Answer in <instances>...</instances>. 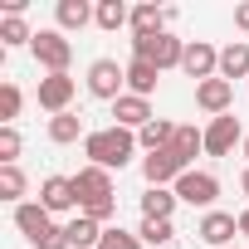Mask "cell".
I'll list each match as a JSON object with an SVG mask.
<instances>
[{"label":"cell","mask_w":249,"mask_h":249,"mask_svg":"<svg viewBox=\"0 0 249 249\" xmlns=\"http://www.w3.org/2000/svg\"><path fill=\"white\" fill-rule=\"evenodd\" d=\"M137 152H142V147H137V132H127V127H98V132L83 137L88 166H103V171H122Z\"/></svg>","instance_id":"1"},{"label":"cell","mask_w":249,"mask_h":249,"mask_svg":"<svg viewBox=\"0 0 249 249\" xmlns=\"http://www.w3.org/2000/svg\"><path fill=\"white\" fill-rule=\"evenodd\" d=\"M73 186H78V215H93L98 225H107L112 210H117V200H112V171H103V166H78Z\"/></svg>","instance_id":"2"},{"label":"cell","mask_w":249,"mask_h":249,"mask_svg":"<svg viewBox=\"0 0 249 249\" xmlns=\"http://www.w3.org/2000/svg\"><path fill=\"white\" fill-rule=\"evenodd\" d=\"M132 59H152L161 73L166 69H181V59H186V39H176V35H132Z\"/></svg>","instance_id":"3"},{"label":"cell","mask_w":249,"mask_h":249,"mask_svg":"<svg viewBox=\"0 0 249 249\" xmlns=\"http://www.w3.org/2000/svg\"><path fill=\"white\" fill-rule=\"evenodd\" d=\"M35 64L44 73H69V59H73V44L64 30H35V44H30Z\"/></svg>","instance_id":"4"},{"label":"cell","mask_w":249,"mask_h":249,"mask_svg":"<svg viewBox=\"0 0 249 249\" xmlns=\"http://www.w3.org/2000/svg\"><path fill=\"white\" fill-rule=\"evenodd\" d=\"M83 83H88V93H93V98L117 103L122 93H127V64H117V59H93Z\"/></svg>","instance_id":"5"},{"label":"cell","mask_w":249,"mask_h":249,"mask_svg":"<svg viewBox=\"0 0 249 249\" xmlns=\"http://www.w3.org/2000/svg\"><path fill=\"white\" fill-rule=\"evenodd\" d=\"M171 191H176L181 205H196V210H215V200H220V181H215L210 171H196V166H191Z\"/></svg>","instance_id":"6"},{"label":"cell","mask_w":249,"mask_h":249,"mask_svg":"<svg viewBox=\"0 0 249 249\" xmlns=\"http://www.w3.org/2000/svg\"><path fill=\"white\" fill-rule=\"evenodd\" d=\"M244 127H239V117L225 112V117H210L205 122V157H230L234 147H244Z\"/></svg>","instance_id":"7"},{"label":"cell","mask_w":249,"mask_h":249,"mask_svg":"<svg viewBox=\"0 0 249 249\" xmlns=\"http://www.w3.org/2000/svg\"><path fill=\"white\" fill-rule=\"evenodd\" d=\"M186 171H191V161H186V157H181L176 147L142 157V176H147V186H176V181H181Z\"/></svg>","instance_id":"8"},{"label":"cell","mask_w":249,"mask_h":249,"mask_svg":"<svg viewBox=\"0 0 249 249\" xmlns=\"http://www.w3.org/2000/svg\"><path fill=\"white\" fill-rule=\"evenodd\" d=\"M39 205L49 215H78V186H73V176H44L39 181Z\"/></svg>","instance_id":"9"},{"label":"cell","mask_w":249,"mask_h":249,"mask_svg":"<svg viewBox=\"0 0 249 249\" xmlns=\"http://www.w3.org/2000/svg\"><path fill=\"white\" fill-rule=\"evenodd\" d=\"M186 78L205 83V78H220V49L210 39H186V59H181Z\"/></svg>","instance_id":"10"},{"label":"cell","mask_w":249,"mask_h":249,"mask_svg":"<svg viewBox=\"0 0 249 249\" xmlns=\"http://www.w3.org/2000/svg\"><path fill=\"white\" fill-rule=\"evenodd\" d=\"M73 93H78V78H69V73H44V78H39V107L54 112V117L69 112Z\"/></svg>","instance_id":"11"},{"label":"cell","mask_w":249,"mask_h":249,"mask_svg":"<svg viewBox=\"0 0 249 249\" xmlns=\"http://www.w3.org/2000/svg\"><path fill=\"white\" fill-rule=\"evenodd\" d=\"M152 98H137V93H122L112 103V127H127V132H142L147 122H152Z\"/></svg>","instance_id":"12"},{"label":"cell","mask_w":249,"mask_h":249,"mask_svg":"<svg viewBox=\"0 0 249 249\" xmlns=\"http://www.w3.org/2000/svg\"><path fill=\"white\" fill-rule=\"evenodd\" d=\"M196 107L210 112V117H225V112L234 107V83H225V78H205V83H196Z\"/></svg>","instance_id":"13"},{"label":"cell","mask_w":249,"mask_h":249,"mask_svg":"<svg viewBox=\"0 0 249 249\" xmlns=\"http://www.w3.org/2000/svg\"><path fill=\"white\" fill-rule=\"evenodd\" d=\"M15 230H20V234L30 239V249H35V244L54 230V215H49L39 200H25V205H15Z\"/></svg>","instance_id":"14"},{"label":"cell","mask_w":249,"mask_h":249,"mask_svg":"<svg viewBox=\"0 0 249 249\" xmlns=\"http://www.w3.org/2000/svg\"><path fill=\"white\" fill-rule=\"evenodd\" d=\"M196 234H200V244L220 249V244H230V239L239 234V220H234L230 210H205V215H200V225H196Z\"/></svg>","instance_id":"15"},{"label":"cell","mask_w":249,"mask_h":249,"mask_svg":"<svg viewBox=\"0 0 249 249\" xmlns=\"http://www.w3.org/2000/svg\"><path fill=\"white\" fill-rule=\"evenodd\" d=\"M54 20H59V30L69 35V30L93 25V20H98V5H88V0H59V5H54Z\"/></svg>","instance_id":"16"},{"label":"cell","mask_w":249,"mask_h":249,"mask_svg":"<svg viewBox=\"0 0 249 249\" xmlns=\"http://www.w3.org/2000/svg\"><path fill=\"white\" fill-rule=\"evenodd\" d=\"M157 78H161V69H157L152 59H127V93L152 98V93H157Z\"/></svg>","instance_id":"17"},{"label":"cell","mask_w":249,"mask_h":249,"mask_svg":"<svg viewBox=\"0 0 249 249\" xmlns=\"http://www.w3.org/2000/svg\"><path fill=\"white\" fill-rule=\"evenodd\" d=\"M176 191L171 186H147V196H142V220H171L176 215Z\"/></svg>","instance_id":"18"},{"label":"cell","mask_w":249,"mask_h":249,"mask_svg":"<svg viewBox=\"0 0 249 249\" xmlns=\"http://www.w3.org/2000/svg\"><path fill=\"white\" fill-rule=\"evenodd\" d=\"M64 230H69V249H98V244H103V230H107V225H98L93 215H73V220H69Z\"/></svg>","instance_id":"19"},{"label":"cell","mask_w":249,"mask_h":249,"mask_svg":"<svg viewBox=\"0 0 249 249\" xmlns=\"http://www.w3.org/2000/svg\"><path fill=\"white\" fill-rule=\"evenodd\" d=\"M171 142H176V122H166V117H152L147 127L137 132V147H142L147 157H152V152H166Z\"/></svg>","instance_id":"20"},{"label":"cell","mask_w":249,"mask_h":249,"mask_svg":"<svg viewBox=\"0 0 249 249\" xmlns=\"http://www.w3.org/2000/svg\"><path fill=\"white\" fill-rule=\"evenodd\" d=\"M166 20H176V10H157L152 0H142V5H132V35H161Z\"/></svg>","instance_id":"21"},{"label":"cell","mask_w":249,"mask_h":249,"mask_svg":"<svg viewBox=\"0 0 249 249\" xmlns=\"http://www.w3.org/2000/svg\"><path fill=\"white\" fill-rule=\"evenodd\" d=\"M220 78H225V83L249 78V44H244V39H234V44L220 49Z\"/></svg>","instance_id":"22"},{"label":"cell","mask_w":249,"mask_h":249,"mask_svg":"<svg viewBox=\"0 0 249 249\" xmlns=\"http://www.w3.org/2000/svg\"><path fill=\"white\" fill-rule=\"evenodd\" d=\"M78 137H88L78 112H59V117H49V142H54V147H69V142H78Z\"/></svg>","instance_id":"23"},{"label":"cell","mask_w":249,"mask_h":249,"mask_svg":"<svg viewBox=\"0 0 249 249\" xmlns=\"http://www.w3.org/2000/svg\"><path fill=\"white\" fill-rule=\"evenodd\" d=\"M98 30H122V25H132V5H122V0H98Z\"/></svg>","instance_id":"24"},{"label":"cell","mask_w":249,"mask_h":249,"mask_svg":"<svg viewBox=\"0 0 249 249\" xmlns=\"http://www.w3.org/2000/svg\"><path fill=\"white\" fill-rule=\"evenodd\" d=\"M25 191H30V176H25L20 166H0V200L25 205Z\"/></svg>","instance_id":"25"},{"label":"cell","mask_w":249,"mask_h":249,"mask_svg":"<svg viewBox=\"0 0 249 249\" xmlns=\"http://www.w3.org/2000/svg\"><path fill=\"white\" fill-rule=\"evenodd\" d=\"M15 44H35V30L25 25V15H5L0 20V49H15Z\"/></svg>","instance_id":"26"},{"label":"cell","mask_w":249,"mask_h":249,"mask_svg":"<svg viewBox=\"0 0 249 249\" xmlns=\"http://www.w3.org/2000/svg\"><path fill=\"white\" fill-rule=\"evenodd\" d=\"M186 161H196V152H205V127H196V122H181L176 127V142H171Z\"/></svg>","instance_id":"27"},{"label":"cell","mask_w":249,"mask_h":249,"mask_svg":"<svg viewBox=\"0 0 249 249\" xmlns=\"http://www.w3.org/2000/svg\"><path fill=\"white\" fill-rule=\"evenodd\" d=\"M20 107H25V93H20V83H0V127H15V117H20Z\"/></svg>","instance_id":"28"},{"label":"cell","mask_w":249,"mask_h":249,"mask_svg":"<svg viewBox=\"0 0 249 249\" xmlns=\"http://www.w3.org/2000/svg\"><path fill=\"white\" fill-rule=\"evenodd\" d=\"M137 239H142V244H161V249H166V244L176 239V225H171V220H142V225H137Z\"/></svg>","instance_id":"29"},{"label":"cell","mask_w":249,"mask_h":249,"mask_svg":"<svg viewBox=\"0 0 249 249\" xmlns=\"http://www.w3.org/2000/svg\"><path fill=\"white\" fill-rule=\"evenodd\" d=\"M20 152H25L20 127H0V166H20Z\"/></svg>","instance_id":"30"},{"label":"cell","mask_w":249,"mask_h":249,"mask_svg":"<svg viewBox=\"0 0 249 249\" xmlns=\"http://www.w3.org/2000/svg\"><path fill=\"white\" fill-rule=\"evenodd\" d=\"M98 249H142V239H137V230L107 225V230H103V244H98Z\"/></svg>","instance_id":"31"},{"label":"cell","mask_w":249,"mask_h":249,"mask_svg":"<svg viewBox=\"0 0 249 249\" xmlns=\"http://www.w3.org/2000/svg\"><path fill=\"white\" fill-rule=\"evenodd\" d=\"M35 249H69V230H64V225H54V230H49Z\"/></svg>","instance_id":"32"},{"label":"cell","mask_w":249,"mask_h":249,"mask_svg":"<svg viewBox=\"0 0 249 249\" xmlns=\"http://www.w3.org/2000/svg\"><path fill=\"white\" fill-rule=\"evenodd\" d=\"M234 25L249 35V0H244V5H234Z\"/></svg>","instance_id":"33"},{"label":"cell","mask_w":249,"mask_h":249,"mask_svg":"<svg viewBox=\"0 0 249 249\" xmlns=\"http://www.w3.org/2000/svg\"><path fill=\"white\" fill-rule=\"evenodd\" d=\"M234 220H239V234H244V239H249V210H239V215H234Z\"/></svg>","instance_id":"34"},{"label":"cell","mask_w":249,"mask_h":249,"mask_svg":"<svg viewBox=\"0 0 249 249\" xmlns=\"http://www.w3.org/2000/svg\"><path fill=\"white\" fill-rule=\"evenodd\" d=\"M239 191H244V196H249V166H244V176H239Z\"/></svg>","instance_id":"35"},{"label":"cell","mask_w":249,"mask_h":249,"mask_svg":"<svg viewBox=\"0 0 249 249\" xmlns=\"http://www.w3.org/2000/svg\"><path fill=\"white\" fill-rule=\"evenodd\" d=\"M244 166H249V137H244Z\"/></svg>","instance_id":"36"}]
</instances>
